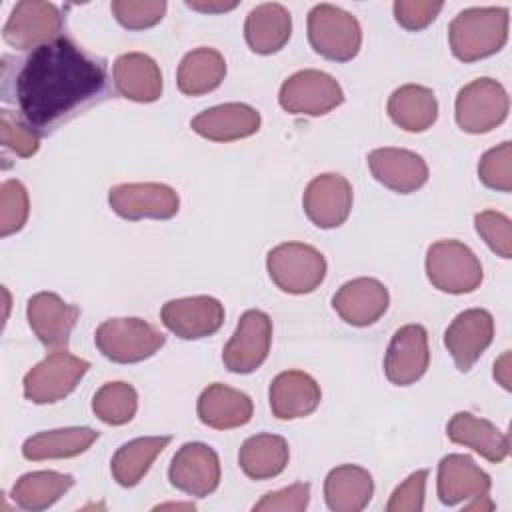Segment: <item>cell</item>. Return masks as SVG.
<instances>
[{
	"instance_id": "1",
	"label": "cell",
	"mask_w": 512,
	"mask_h": 512,
	"mask_svg": "<svg viewBox=\"0 0 512 512\" xmlns=\"http://www.w3.org/2000/svg\"><path fill=\"white\" fill-rule=\"evenodd\" d=\"M106 90V68L70 38L34 48L14 78V100L24 122L50 130Z\"/></svg>"
},
{
	"instance_id": "26",
	"label": "cell",
	"mask_w": 512,
	"mask_h": 512,
	"mask_svg": "<svg viewBox=\"0 0 512 512\" xmlns=\"http://www.w3.org/2000/svg\"><path fill=\"white\" fill-rule=\"evenodd\" d=\"M114 88L134 102H154L162 96V72L154 58L142 52H128L112 64Z\"/></svg>"
},
{
	"instance_id": "12",
	"label": "cell",
	"mask_w": 512,
	"mask_h": 512,
	"mask_svg": "<svg viewBox=\"0 0 512 512\" xmlns=\"http://www.w3.org/2000/svg\"><path fill=\"white\" fill-rule=\"evenodd\" d=\"M272 344V320L262 310H246L222 350L224 366L234 374H250L264 364Z\"/></svg>"
},
{
	"instance_id": "36",
	"label": "cell",
	"mask_w": 512,
	"mask_h": 512,
	"mask_svg": "<svg viewBox=\"0 0 512 512\" xmlns=\"http://www.w3.org/2000/svg\"><path fill=\"white\" fill-rule=\"evenodd\" d=\"M28 192L20 180H6L0 186V234L10 236L28 220Z\"/></svg>"
},
{
	"instance_id": "14",
	"label": "cell",
	"mask_w": 512,
	"mask_h": 512,
	"mask_svg": "<svg viewBox=\"0 0 512 512\" xmlns=\"http://www.w3.org/2000/svg\"><path fill=\"white\" fill-rule=\"evenodd\" d=\"M168 478L174 488L188 496H210L220 484V458L204 442H186L172 456Z\"/></svg>"
},
{
	"instance_id": "18",
	"label": "cell",
	"mask_w": 512,
	"mask_h": 512,
	"mask_svg": "<svg viewBox=\"0 0 512 512\" xmlns=\"http://www.w3.org/2000/svg\"><path fill=\"white\" fill-rule=\"evenodd\" d=\"M302 206L314 226L322 230L338 228L350 216L352 186L340 174H320L308 182L302 196Z\"/></svg>"
},
{
	"instance_id": "17",
	"label": "cell",
	"mask_w": 512,
	"mask_h": 512,
	"mask_svg": "<svg viewBox=\"0 0 512 512\" xmlns=\"http://www.w3.org/2000/svg\"><path fill=\"white\" fill-rule=\"evenodd\" d=\"M430 364L426 328L406 324L398 328L384 356V374L394 386H410L420 380Z\"/></svg>"
},
{
	"instance_id": "45",
	"label": "cell",
	"mask_w": 512,
	"mask_h": 512,
	"mask_svg": "<svg viewBox=\"0 0 512 512\" xmlns=\"http://www.w3.org/2000/svg\"><path fill=\"white\" fill-rule=\"evenodd\" d=\"M186 6L192 10H200V12H228L232 8L238 6V2H194V0H186Z\"/></svg>"
},
{
	"instance_id": "43",
	"label": "cell",
	"mask_w": 512,
	"mask_h": 512,
	"mask_svg": "<svg viewBox=\"0 0 512 512\" xmlns=\"http://www.w3.org/2000/svg\"><path fill=\"white\" fill-rule=\"evenodd\" d=\"M428 470L412 472L390 496L386 510L388 512H420L424 508V490H426Z\"/></svg>"
},
{
	"instance_id": "41",
	"label": "cell",
	"mask_w": 512,
	"mask_h": 512,
	"mask_svg": "<svg viewBox=\"0 0 512 512\" xmlns=\"http://www.w3.org/2000/svg\"><path fill=\"white\" fill-rule=\"evenodd\" d=\"M442 6L444 2H432V0H396L392 8H394V18L402 28L410 32H418L436 20Z\"/></svg>"
},
{
	"instance_id": "10",
	"label": "cell",
	"mask_w": 512,
	"mask_h": 512,
	"mask_svg": "<svg viewBox=\"0 0 512 512\" xmlns=\"http://www.w3.org/2000/svg\"><path fill=\"white\" fill-rule=\"evenodd\" d=\"M278 102L288 114L322 116L344 102V92L334 76L308 68L282 82Z\"/></svg>"
},
{
	"instance_id": "16",
	"label": "cell",
	"mask_w": 512,
	"mask_h": 512,
	"mask_svg": "<svg viewBox=\"0 0 512 512\" xmlns=\"http://www.w3.org/2000/svg\"><path fill=\"white\" fill-rule=\"evenodd\" d=\"M492 340L494 318L484 308H468L460 312L444 332V346L460 372H468Z\"/></svg>"
},
{
	"instance_id": "28",
	"label": "cell",
	"mask_w": 512,
	"mask_h": 512,
	"mask_svg": "<svg viewBox=\"0 0 512 512\" xmlns=\"http://www.w3.org/2000/svg\"><path fill=\"white\" fill-rule=\"evenodd\" d=\"M374 494L370 472L356 464H342L328 472L324 480V500L334 512H360Z\"/></svg>"
},
{
	"instance_id": "38",
	"label": "cell",
	"mask_w": 512,
	"mask_h": 512,
	"mask_svg": "<svg viewBox=\"0 0 512 512\" xmlns=\"http://www.w3.org/2000/svg\"><path fill=\"white\" fill-rule=\"evenodd\" d=\"M478 178L484 186L510 192L512 190V144L502 142L482 154L478 162Z\"/></svg>"
},
{
	"instance_id": "39",
	"label": "cell",
	"mask_w": 512,
	"mask_h": 512,
	"mask_svg": "<svg viewBox=\"0 0 512 512\" xmlns=\"http://www.w3.org/2000/svg\"><path fill=\"white\" fill-rule=\"evenodd\" d=\"M474 228L492 252L500 258H512V224L510 218L496 210H482L474 216Z\"/></svg>"
},
{
	"instance_id": "33",
	"label": "cell",
	"mask_w": 512,
	"mask_h": 512,
	"mask_svg": "<svg viewBox=\"0 0 512 512\" xmlns=\"http://www.w3.org/2000/svg\"><path fill=\"white\" fill-rule=\"evenodd\" d=\"M170 440L172 436H144L122 444L110 462L114 480L124 488L136 486Z\"/></svg>"
},
{
	"instance_id": "23",
	"label": "cell",
	"mask_w": 512,
	"mask_h": 512,
	"mask_svg": "<svg viewBox=\"0 0 512 512\" xmlns=\"http://www.w3.org/2000/svg\"><path fill=\"white\" fill-rule=\"evenodd\" d=\"M268 400L270 410L278 420H296L318 408L322 392L310 374L302 370H284L272 380Z\"/></svg>"
},
{
	"instance_id": "8",
	"label": "cell",
	"mask_w": 512,
	"mask_h": 512,
	"mask_svg": "<svg viewBox=\"0 0 512 512\" xmlns=\"http://www.w3.org/2000/svg\"><path fill=\"white\" fill-rule=\"evenodd\" d=\"M90 362L64 350H52L24 376V398L34 404L64 400L80 384Z\"/></svg>"
},
{
	"instance_id": "29",
	"label": "cell",
	"mask_w": 512,
	"mask_h": 512,
	"mask_svg": "<svg viewBox=\"0 0 512 512\" xmlns=\"http://www.w3.org/2000/svg\"><path fill=\"white\" fill-rule=\"evenodd\" d=\"M98 432L88 426H70L58 430H44L30 436L22 446V456L32 462L74 458L86 452L96 440Z\"/></svg>"
},
{
	"instance_id": "21",
	"label": "cell",
	"mask_w": 512,
	"mask_h": 512,
	"mask_svg": "<svg viewBox=\"0 0 512 512\" xmlns=\"http://www.w3.org/2000/svg\"><path fill=\"white\" fill-rule=\"evenodd\" d=\"M372 176L398 194L420 190L428 182V166L424 158L404 148H376L368 154Z\"/></svg>"
},
{
	"instance_id": "5",
	"label": "cell",
	"mask_w": 512,
	"mask_h": 512,
	"mask_svg": "<svg viewBox=\"0 0 512 512\" xmlns=\"http://www.w3.org/2000/svg\"><path fill=\"white\" fill-rule=\"evenodd\" d=\"M426 276L446 294L474 292L484 278L478 256L460 240H438L426 252Z\"/></svg>"
},
{
	"instance_id": "24",
	"label": "cell",
	"mask_w": 512,
	"mask_h": 512,
	"mask_svg": "<svg viewBox=\"0 0 512 512\" xmlns=\"http://www.w3.org/2000/svg\"><path fill=\"white\" fill-rule=\"evenodd\" d=\"M196 412L204 426L214 430H232L252 420L254 406L248 394L222 382H214L198 396Z\"/></svg>"
},
{
	"instance_id": "31",
	"label": "cell",
	"mask_w": 512,
	"mask_h": 512,
	"mask_svg": "<svg viewBox=\"0 0 512 512\" xmlns=\"http://www.w3.org/2000/svg\"><path fill=\"white\" fill-rule=\"evenodd\" d=\"M288 458V442L278 434H254L244 440L238 452V464L252 480H268L282 474Z\"/></svg>"
},
{
	"instance_id": "40",
	"label": "cell",
	"mask_w": 512,
	"mask_h": 512,
	"mask_svg": "<svg viewBox=\"0 0 512 512\" xmlns=\"http://www.w3.org/2000/svg\"><path fill=\"white\" fill-rule=\"evenodd\" d=\"M0 132H2L4 148L12 150L16 156L30 158L32 154L38 152V146H40L38 132L32 130V126H28L10 110H2L0 114Z\"/></svg>"
},
{
	"instance_id": "42",
	"label": "cell",
	"mask_w": 512,
	"mask_h": 512,
	"mask_svg": "<svg viewBox=\"0 0 512 512\" xmlns=\"http://www.w3.org/2000/svg\"><path fill=\"white\" fill-rule=\"evenodd\" d=\"M310 498V484L308 482H296L292 486H286L276 492H268L254 504V510L258 512H302L308 506Z\"/></svg>"
},
{
	"instance_id": "13",
	"label": "cell",
	"mask_w": 512,
	"mask_h": 512,
	"mask_svg": "<svg viewBox=\"0 0 512 512\" xmlns=\"http://www.w3.org/2000/svg\"><path fill=\"white\" fill-rule=\"evenodd\" d=\"M108 204L124 220H168L176 216L180 198L174 188L160 182H130L112 186Z\"/></svg>"
},
{
	"instance_id": "7",
	"label": "cell",
	"mask_w": 512,
	"mask_h": 512,
	"mask_svg": "<svg viewBox=\"0 0 512 512\" xmlns=\"http://www.w3.org/2000/svg\"><path fill=\"white\" fill-rule=\"evenodd\" d=\"M490 488V476L470 456L448 454L440 460L436 490L442 504L456 506L464 500H472L464 510H492Z\"/></svg>"
},
{
	"instance_id": "9",
	"label": "cell",
	"mask_w": 512,
	"mask_h": 512,
	"mask_svg": "<svg viewBox=\"0 0 512 512\" xmlns=\"http://www.w3.org/2000/svg\"><path fill=\"white\" fill-rule=\"evenodd\" d=\"M456 122L468 134H486L500 126L510 108L504 86L492 78H476L456 96Z\"/></svg>"
},
{
	"instance_id": "22",
	"label": "cell",
	"mask_w": 512,
	"mask_h": 512,
	"mask_svg": "<svg viewBox=\"0 0 512 512\" xmlns=\"http://www.w3.org/2000/svg\"><path fill=\"white\" fill-rule=\"evenodd\" d=\"M190 128L212 142L242 140L258 132L260 112L242 102L218 104L194 116Z\"/></svg>"
},
{
	"instance_id": "2",
	"label": "cell",
	"mask_w": 512,
	"mask_h": 512,
	"mask_svg": "<svg viewBox=\"0 0 512 512\" xmlns=\"http://www.w3.org/2000/svg\"><path fill=\"white\" fill-rule=\"evenodd\" d=\"M508 8H466L448 26L452 54L462 62H476L500 52L508 40Z\"/></svg>"
},
{
	"instance_id": "11",
	"label": "cell",
	"mask_w": 512,
	"mask_h": 512,
	"mask_svg": "<svg viewBox=\"0 0 512 512\" xmlns=\"http://www.w3.org/2000/svg\"><path fill=\"white\" fill-rule=\"evenodd\" d=\"M60 30L62 14L58 6L42 0H22L12 8L2 36L16 50H34L60 38Z\"/></svg>"
},
{
	"instance_id": "37",
	"label": "cell",
	"mask_w": 512,
	"mask_h": 512,
	"mask_svg": "<svg viewBox=\"0 0 512 512\" xmlns=\"http://www.w3.org/2000/svg\"><path fill=\"white\" fill-rule=\"evenodd\" d=\"M110 10L118 24L128 30H146L156 26L166 14L164 0H114Z\"/></svg>"
},
{
	"instance_id": "34",
	"label": "cell",
	"mask_w": 512,
	"mask_h": 512,
	"mask_svg": "<svg viewBox=\"0 0 512 512\" xmlns=\"http://www.w3.org/2000/svg\"><path fill=\"white\" fill-rule=\"evenodd\" d=\"M74 484V478L70 474L54 472V470H38V472H28L20 476L14 486H12V500L16 506L22 510H46L54 502L64 496Z\"/></svg>"
},
{
	"instance_id": "6",
	"label": "cell",
	"mask_w": 512,
	"mask_h": 512,
	"mask_svg": "<svg viewBox=\"0 0 512 512\" xmlns=\"http://www.w3.org/2000/svg\"><path fill=\"white\" fill-rule=\"evenodd\" d=\"M266 268L282 292L308 294L322 284L326 258L310 244L284 242L268 252Z\"/></svg>"
},
{
	"instance_id": "44",
	"label": "cell",
	"mask_w": 512,
	"mask_h": 512,
	"mask_svg": "<svg viewBox=\"0 0 512 512\" xmlns=\"http://www.w3.org/2000/svg\"><path fill=\"white\" fill-rule=\"evenodd\" d=\"M494 378L502 384L504 390H510V352L506 350L494 364Z\"/></svg>"
},
{
	"instance_id": "15",
	"label": "cell",
	"mask_w": 512,
	"mask_h": 512,
	"mask_svg": "<svg viewBox=\"0 0 512 512\" xmlns=\"http://www.w3.org/2000/svg\"><path fill=\"white\" fill-rule=\"evenodd\" d=\"M162 324L182 340H200L220 330L224 306L212 296H188L168 300L160 310Z\"/></svg>"
},
{
	"instance_id": "35",
	"label": "cell",
	"mask_w": 512,
	"mask_h": 512,
	"mask_svg": "<svg viewBox=\"0 0 512 512\" xmlns=\"http://www.w3.org/2000/svg\"><path fill=\"white\" fill-rule=\"evenodd\" d=\"M138 410V392L128 382H106L92 398V412L110 426L128 424Z\"/></svg>"
},
{
	"instance_id": "19",
	"label": "cell",
	"mask_w": 512,
	"mask_h": 512,
	"mask_svg": "<svg viewBox=\"0 0 512 512\" xmlns=\"http://www.w3.org/2000/svg\"><path fill=\"white\" fill-rule=\"evenodd\" d=\"M80 308L64 302L54 292H38L26 304V318L38 340L50 350H64Z\"/></svg>"
},
{
	"instance_id": "32",
	"label": "cell",
	"mask_w": 512,
	"mask_h": 512,
	"mask_svg": "<svg viewBox=\"0 0 512 512\" xmlns=\"http://www.w3.org/2000/svg\"><path fill=\"white\" fill-rule=\"evenodd\" d=\"M226 76V60L214 48H194L178 64L176 82L182 94L202 96L216 90Z\"/></svg>"
},
{
	"instance_id": "30",
	"label": "cell",
	"mask_w": 512,
	"mask_h": 512,
	"mask_svg": "<svg viewBox=\"0 0 512 512\" xmlns=\"http://www.w3.org/2000/svg\"><path fill=\"white\" fill-rule=\"evenodd\" d=\"M390 120L406 132H424L438 118V102L430 88L404 84L388 98Z\"/></svg>"
},
{
	"instance_id": "27",
	"label": "cell",
	"mask_w": 512,
	"mask_h": 512,
	"mask_svg": "<svg viewBox=\"0 0 512 512\" xmlns=\"http://www.w3.org/2000/svg\"><path fill=\"white\" fill-rule=\"evenodd\" d=\"M292 34V16L278 2L258 4L244 22V38L252 52L274 54L286 46Z\"/></svg>"
},
{
	"instance_id": "20",
	"label": "cell",
	"mask_w": 512,
	"mask_h": 512,
	"mask_svg": "<svg viewBox=\"0 0 512 512\" xmlns=\"http://www.w3.org/2000/svg\"><path fill=\"white\" fill-rule=\"evenodd\" d=\"M390 294L386 286L376 278H354L344 282L332 296V308L336 314L352 326L364 328L378 322L388 310Z\"/></svg>"
},
{
	"instance_id": "4",
	"label": "cell",
	"mask_w": 512,
	"mask_h": 512,
	"mask_svg": "<svg viewBox=\"0 0 512 512\" xmlns=\"http://www.w3.org/2000/svg\"><path fill=\"white\" fill-rule=\"evenodd\" d=\"M94 342L110 362L134 364L154 356L166 336L142 318H110L96 328Z\"/></svg>"
},
{
	"instance_id": "25",
	"label": "cell",
	"mask_w": 512,
	"mask_h": 512,
	"mask_svg": "<svg viewBox=\"0 0 512 512\" xmlns=\"http://www.w3.org/2000/svg\"><path fill=\"white\" fill-rule=\"evenodd\" d=\"M446 434L450 442L472 448L476 454L494 464L506 460L510 454V436L490 420L470 412H456L446 426Z\"/></svg>"
},
{
	"instance_id": "3",
	"label": "cell",
	"mask_w": 512,
	"mask_h": 512,
	"mask_svg": "<svg viewBox=\"0 0 512 512\" xmlns=\"http://www.w3.org/2000/svg\"><path fill=\"white\" fill-rule=\"evenodd\" d=\"M308 40L322 58L348 62L360 52L362 28L354 14L334 4H316L308 12Z\"/></svg>"
}]
</instances>
